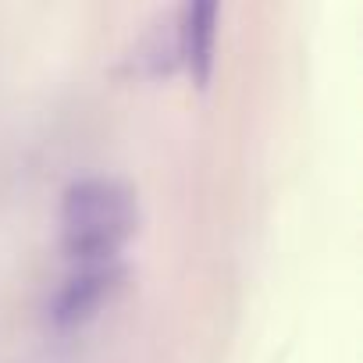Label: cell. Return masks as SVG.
I'll return each instance as SVG.
<instances>
[{
    "label": "cell",
    "mask_w": 363,
    "mask_h": 363,
    "mask_svg": "<svg viewBox=\"0 0 363 363\" xmlns=\"http://www.w3.org/2000/svg\"><path fill=\"white\" fill-rule=\"evenodd\" d=\"M135 196L125 182L107 174H86L61 196V250L68 264L89 260H121L135 232Z\"/></svg>",
    "instance_id": "cell-1"
},
{
    "label": "cell",
    "mask_w": 363,
    "mask_h": 363,
    "mask_svg": "<svg viewBox=\"0 0 363 363\" xmlns=\"http://www.w3.org/2000/svg\"><path fill=\"white\" fill-rule=\"evenodd\" d=\"M125 285V264L121 260H89V264H68V274L54 289L47 303V317L57 331L86 328L104 313V306L121 292Z\"/></svg>",
    "instance_id": "cell-2"
},
{
    "label": "cell",
    "mask_w": 363,
    "mask_h": 363,
    "mask_svg": "<svg viewBox=\"0 0 363 363\" xmlns=\"http://www.w3.org/2000/svg\"><path fill=\"white\" fill-rule=\"evenodd\" d=\"M218 4L221 0H186V18H182V57H186V65L200 86H207L211 72H214Z\"/></svg>",
    "instance_id": "cell-3"
}]
</instances>
